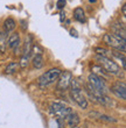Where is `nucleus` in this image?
Segmentation results:
<instances>
[{"instance_id":"nucleus-9","label":"nucleus","mask_w":126,"mask_h":128,"mask_svg":"<svg viewBox=\"0 0 126 128\" xmlns=\"http://www.w3.org/2000/svg\"><path fill=\"white\" fill-rule=\"evenodd\" d=\"M7 46L12 49H14L15 54L18 51V48L20 46V37H19V34L18 33H12L10 35V37L7 38Z\"/></svg>"},{"instance_id":"nucleus-21","label":"nucleus","mask_w":126,"mask_h":128,"mask_svg":"<svg viewBox=\"0 0 126 128\" xmlns=\"http://www.w3.org/2000/svg\"><path fill=\"white\" fill-rule=\"evenodd\" d=\"M57 124H58V128H64V119L57 118Z\"/></svg>"},{"instance_id":"nucleus-2","label":"nucleus","mask_w":126,"mask_h":128,"mask_svg":"<svg viewBox=\"0 0 126 128\" xmlns=\"http://www.w3.org/2000/svg\"><path fill=\"white\" fill-rule=\"evenodd\" d=\"M71 96H72V99L76 101V104L78 105L81 108L85 110V108L88 107V100H86V98L85 96L83 94V91L79 84L77 83V80L75 79H71Z\"/></svg>"},{"instance_id":"nucleus-7","label":"nucleus","mask_w":126,"mask_h":128,"mask_svg":"<svg viewBox=\"0 0 126 128\" xmlns=\"http://www.w3.org/2000/svg\"><path fill=\"white\" fill-rule=\"evenodd\" d=\"M111 92L121 100L126 99V86L124 82H117L111 86Z\"/></svg>"},{"instance_id":"nucleus-4","label":"nucleus","mask_w":126,"mask_h":128,"mask_svg":"<svg viewBox=\"0 0 126 128\" xmlns=\"http://www.w3.org/2000/svg\"><path fill=\"white\" fill-rule=\"evenodd\" d=\"M62 71L60 69H50V70L46 71L44 74H42L40 77L38 78V83L41 88L48 86V85L53 84L61 74Z\"/></svg>"},{"instance_id":"nucleus-20","label":"nucleus","mask_w":126,"mask_h":128,"mask_svg":"<svg viewBox=\"0 0 126 128\" xmlns=\"http://www.w3.org/2000/svg\"><path fill=\"white\" fill-rule=\"evenodd\" d=\"M65 5H67V1H65V0H57V2H56L57 10H63Z\"/></svg>"},{"instance_id":"nucleus-13","label":"nucleus","mask_w":126,"mask_h":128,"mask_svg":"<svg viewBox=\"0 0 126 128\" xmlns=\"http://www.w3.org/2000/svg\"><path fill=\"white\" fill-rule=\"evenodd\" d=\"M6 46H7L6 33L3 30H0V51H1V52H5V51H6Z\"/></svg>"},{"instance_id":"nucleus-11","label":"nucleus","mask_w":126,"mask_h":128,"mask_svg":"<svg viewBox=\"0 0 126 128\" xmlns=\"http://www.w3.org/2000/svg\"><path fill=\"white\" fill-rule=\"evenodd\" d=\"M17 27V22L12 19V18H8L5 20L4 22V28H5V33H10V32L14 30Z\"/></svg>"},{"instance_id":"nucleus-16","label":"nucleus","mask_w":126,"mask_h":128,"mask_svg":"<svg viewBox=\"0 0 126 128\" xmlns=\"http://www.w3.org/2000/svg\"><path fill=\"white\" fill-rule=\"evenodd\" d=\"M28 64H29V56L28 55H22V57H21L20 62H19V66L25 69V68L28 66Z\"/></svg>"},{"instance_id":"nucleus-25","label":"nucleus","mask_w":126,"mask_h":128,"mask_svg":"<svg viewBox=\"0 0 126 128\" xmlns=\"http://www.w3.org/2000/svg\"><path fill=\"white\" fill-rule=\"evenodd\" d=\"M89 1H90V2H96L97 0H89Z\"/></svg>"},{"instance_id":"nucleus-19","label":"nucleus","mask_w":126,"mask_h":128,"mask_svg":"<svg viewBox=\"0 0 126 128\" xmlns=\"http://www.w3.org/2000/svg\"><path fill=\"white\" fill-rule=\"evenodd\" d=\"M96 52H97V55H100V56H105V57L110 54L109 50H106V49H103V48H96Z\"/></svg>"},{"instance_id":"nucleus-24","label":"nucleus","mask_w":126,"mask_h":128,"mask_svg":"<svg viewBox=\"0 0 126 128\" xmlns=\"http://www.w3.org/2000/svg\"><path fill=\"white\" fill-rule=\"evenodd\" d=\"M123 15L124 16H126V5H124L123 6Z\"/></svg>"},{"instance_id":"nucleus-8","label":"nucleus","mask_w":126,"mask_h":128,"mask_svg":"<svg viewBox=\"0 0 126 128\" xmlns=\"http://www.w3.org/2000/svg\"><path fill=\"white\" fill-rule=\"evenodd\" d=\"M60 80L57 83V88L58 90H67L69 88V85L71 83V79H72V76H71V72L69 71H64L63 74L61 72L60 74Z\"/></svg>"},{"instance_id":"nucleus-23","label":"nucleus","mask_w":126,"mask_h":128,"mask_svg":"<svg viewBox=\"0 0 126 128\" xmlns=\"http://www.w3.org/2000/svg\"><path fill=\"white\" fill-rule=\"evenodd\" d=\"M60 15H61V16H60V20H61L62 22H63V20H64V18H65L64 12H61V13H60Z\"/></svg>"},{"instance_id":"nucleus-3","label":"nucleus","mask_w":126,"mask_h":128,"mask_svg":"<svg viewBox=\"0 0 126 128\" xmlns=\"http://www.w3.org/2000/svg\"><path fill=\"white\" fill-rule=\"evenodd\" d=\"M96 58H97V61L99 62L100 66L106 71V74H116V76H119L120 74V68L114 61L105 57V56H100V55H97Z\"/></svg>"},{"instance_id":"nucleus-14","label":"nucleus","mask_w":126,"mask_h":128,"mask_svg":"<svg viewBox=\"0 0 126 128\" xmlns=\"http://www.w3.org/2000/svg\"><path fill=\"white\" fill-rule=\"evenodd\" d=\"M18 68H19V63H18V62H11L6 66V69H5V72H6L7 74H14V72L18 70Z\"/></svg>"},{"instance_id":"nucleus-15","label":"nucleus","mask_w":126,"mask_h":128,"mask_svg":"<svg viewBox=\"0 0 126 128\" xmlns=\"http://www.w3.org/2000/svg\"><path fill=\"white\" fill-rule=\"evenodd\" d=\"M33 65L36 69H41L43 66V57L39 56V55L38 56H34V58H33Z\"/></svg>"},{"instance_id":"nucleus-22","label":"nucleus","mask_w":126,"mask_h":128,"mask_svg":"<svg viewBox=\"0 0 126 128\" xmlns=\"http://www.w3.org/2000/svg\"><path fill=\"white\" fill-rule=\"evenodd\" d=\"M70 35H71V36H75V37H78V34H77L76 29H71V30H70Z\"/></svg>"},{"instance_id":"nucleus-12","label":"nucleus","mask_w":126,"mask_h":128,"mask_svg":"<svg viewBox=\"0 0 126 128\" xmlns=\"http://www.w3.org/2000/svg\"><path fill=\"white\" fill-rule=\"evenodd\" d=\"M74 18L75 20H77L78 22H85V13L83 8L81 7H77L75 10H74Z\"/></svg>"},{"instance_id":"nucleus-6","label":"nucleus","mask_w":126,"mask_h":128,"mask_svg":"<svg viewBox=\"0 0 126 128\" xmlns=\"http://www.w3.org/2000/svg\"><path fill=\"white\" fill-rule=\"evenodd\" d=\"M103 42L106 43L107 46H110V47L117 49V50H120L121 52H125L126 50V44H125L126 41H121L119 38H117L116 36H113L112 34H105L103 36Z\"/></svg>"},{"instance_id":"nucleus-5","label":"nucleus","mask_w":126,"mask_h":128,"mask_svg":"<svg viewBox=\"0 0 126 128\" xmlns=\"http://www.w3.org/2000/svg\"><path fill=\"white\" fill-rule=\"evenodd\" d=\"M49 112L51 114L57 115L58 118L64 119L71 113L72 110L70 107H68V106H65L64 104H62V102H53L49 106Z\"/></svg>"},{"instance_id":"nucleus-10","label":"nucleus","mask_w":126,"mask_h":128,"mask_svg":"<svg viewBox=\"0 0 126 128\" xmlns=\"http://www.w3.org/2000/svg\"><path fill=\"white\" fill-rule=\"evenodd\" d=\"M67 120V125L69 126L70 128H76L77 126L79 125V121H81V119H79V115L76 113V112L72 111L70 114L65 118Z\"/></svg>"},{"instance_id":"nucleus-18","label":"nucleus","mask_w":126,"mask_h":128,"mask_svg":"<svg viewBox=\"0 0 126 128\" xmlns=\"http://www.w3.org/2000/svg\"><path fill=\"white\" fill-rule=\"evenodd\" d=\"M98 119L100 120H105V121H109V122H117V120L112 116H109V115H105V114H97Z\"/></svg>"},{"instance_id":"nucleus-1","label":"nucleus","mask_w":126,"mask_h":128,"mask_svg":"<svg viewBox=\"0 0 126 128\" xmlns=\"http://www.w3.org/2000/svg\"><path fill=\"white\" fill-rule=\"evenodd\" d=\"M88 88H91L93 91H97L102 94H107V92L110 91L107 86H106L105 82L102 77H99L95 74H90L88 77Z\"/></svg>"},{"instance_id":"nucleus-17","label":"nucleus","mask_w":126,"mask_h":128,"mask_svg":"<svg viewBox=\"0 0 126 128\" xmlns=\"http://www.w3.org/2000/svg\"><path fill=\"white\" fill-rule=\"evenodd\" d=\"M32 49H33L32 51L35 54V56H38V55H39V56H42V54H43V49H42V48L40 47L38 43L34 44V46L32 47Z\"/></svg>"}]
</instances>
